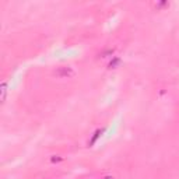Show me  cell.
Returning a JSON list of instances; mask_svg holds the SVG:
<instances>
[{
	"label": "cell",
	"mask_w": 179,
	"mask_h": 179,
	"mask_svg": "<svg viewBox=\"0 0 179 179\" xmlns=\"http://www.w3.org/2000/svg\"><path fill=\"white\" fill-rule=\"evenodd\" d=\"M74 74V70L69 66H63V67H59L56 70V76L58 77H71Z\"/></svg>",
	"instance_id": "cell-1"
},
{
	"label": "cell",
	"mask_w": 179,
	"mask_h": 179,
	"mask_svg": "<svg viewBox=\"0 0 179 179\" xmlns=\"http://www.w3.org/2000/svg\"><path fill=\"white\" fill-rule=\"evenodd\" d=\"M104 179H115V178H113V176H105Z\"/></svg>",
	"instance_id": "cell-5"
},
{
	"label": "cell",
	"mask_w": 179,
	"mask_h": 179,
	"mask_svg": "<svg viewBox=\"0 0 179 179\" xmlns=\"http://www.w3.org/2000/svg\"><path fill=\"white\" fill-rule=\"evenodd\" d=\"M6 87H7V85H6V83H3V84H2V101L6 100V92H7Z\"/></svg>",
	"instance_id": "cell-4"
},
{
	"label": "cell",
	"mask_w": 179,
	"mask_h": 179,
	"mask_svg": "<svg viewBox=\"0 0 179 179\" xmlns=\"http://www.w3.org/2000/svg\"><path fill=\"white\" fill-rule=\"evenodd\" d=\"M101 134H102V130H97V132L94 133V136H92V139L90 140V146H92V144H94V143L97 141V140H98V137H100Z\"/></svg>",
	"instance_id": "cell-2"
},
{
	"label": "cell",
	"mask_w": 179,
	"mask_h": 179,
	"mask_svg": "<svg viewBox=\"0 0 179 179\" xmlns=\"http://www.w3.org/2000/svg\"><path fill=\"white\" fill-rule=\"evenodd\" d=\"M119 64H120V59H119V58H113V60H111V63H109V67L116 69Z\"/></svg>",
	"instance_id": "cell-3"
}]
</instances>
